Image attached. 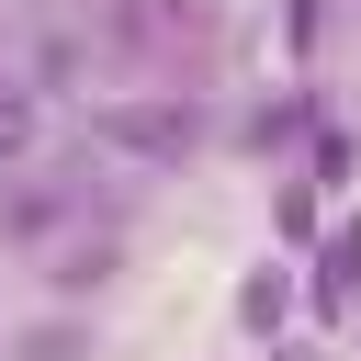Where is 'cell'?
<instances>
[{
    "label": "cell",
    "instance_id": "6da1fadb",
    "mask_svg": "<svg viewBox=\"0 0 361 361\" xmlns=\"http://www.w3.org/2000/svg\"><path fill=\"white\" fill-rule=\"evenodd\" d=\"M102 135H113V147H135V158H169V147H180V113L124 102V113H102Z\"/></svg>",
    "mask_w": 361,
    "mask_h": 361
},
{
    "label": "cell",
    "instance_id": "7a4b0ae2",
    "mask_svg": "<svg viewBox=\"0 0 361 361\" xmlns=\"http://www.w3.org/2000/svg\"><path fill=\"white\" fill-rule=\"evenodd\" d=\"M23 135H34V102H23V90H0V169L23 158Z\"/></svg>",
    "mask_w": 361,
    "mask_h": 361
}]
</instances>
